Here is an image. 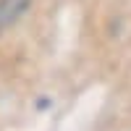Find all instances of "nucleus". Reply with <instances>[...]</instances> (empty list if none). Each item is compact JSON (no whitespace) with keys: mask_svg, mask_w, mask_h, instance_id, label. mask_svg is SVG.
I'll return each mask as SVG.
<instances>
[{"mask_svg":"<svg viewBox=\"0 0 131 131\" xmlns=\"http://www.w3.org/2000/svg\"><path fill=\"white\" fill-rule=\"evenodd\" d=\"M26 5H29V0H0V29L13 24V21L26 10Z\"/></svg>","mask_w":131,"mask_h":131,"instance_id":"nucleus-1","label":"nucleus"}]
</instances>
